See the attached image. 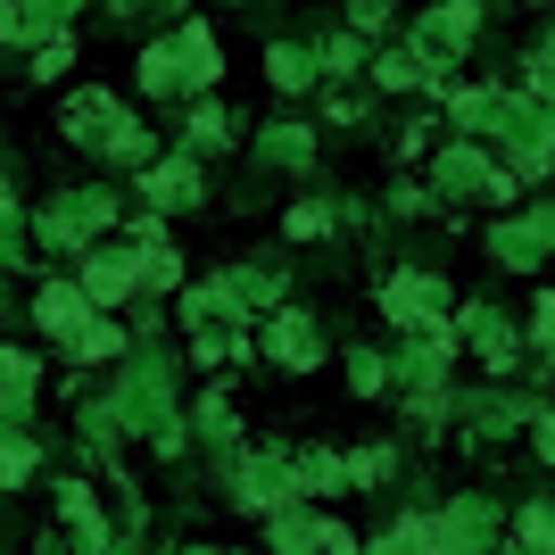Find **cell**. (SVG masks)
Segmentation results:
<instances>
[{"label":"cell","instance_id":"obj_1","mask_svg":"<svg viewBox=\"0 0 555 555\" xmlns=\"http://www.w3.org/2000/svg\"><path fill=\"white\" fill-rule=\"evenodd\" d=\"M440 299H448V291H440L431 274H398V282H390V299H382V307H390L398 324H423V315H440Z\"/></svg>","mask_w":555,"mask_h":555},{"label":"cell","instance_id":"obj_2","mask_svg":"<svg viewBox=\"0 0 555 555\" xmlns=\"http://www.w3.org/2000/svg\"><path fill=\"white\" fill-rule=\"evenodd\" d=\"M274 83H307V50H274Z\"/></svg>","mask_w":555,"mask_h":555}]
</instances>
